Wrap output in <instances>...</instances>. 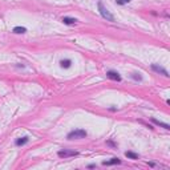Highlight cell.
I'll return each instance as SVG.
<instances>
[{"label":"cell","mask_w":170,"mask_h":170,"mask_svg":"<svg viewBox=\"0 0 170 170\" xmlns=\"http://www.w3.org/2000/svg\"><path fill=\"white\" fill-rule=\"evenodd\" d=\"M152 69H153V71H155L157 73L164 74L165 77H169V73H167V71L165 69V68H162V66H158L157 64H152Z\"/></svg>","instance_id":"cell-4"},{"label":"cell","mask_w":170,"mask_h":170,"mask_svg":"<svg viewBox=\"0 0 170 170\" xmlns=\"http://www.w3.org/2000/svg\"><path fill=\"white\" fill-rule=\"evenodd\" d=\"M88 135L86 130H84V129H74V130L69 132L68 133V140H83Z\"/></svg>","instance_id":"cell-1"},{"label":"cell","mask_w":170,"mask_h":170,"mask_svg":"<svg viewBox=\"0 0 170 170\" xmlns=\"http://www.w3.org/2000/svg\"><path fill=\"white\" fill-rule=\"evenodd\" d=\"M29 141V138L28 137H23V138H19V140H16V145L17 146H23V145H25L27 142Z\"/></svg>","instance_id":"cell-9"},{"label":"cell","mask_w":170,"mask_h":170,"mask_svg":"<svg viewBox=\"0 0 170 170\" xmlns=\"http://www.w3.org/2000/svg\"><path fill=\"white\" fill-rule=\"evenodd\" d=\"M133 78H135V80H142V77L140 76V74H137V73H133Z\"/></svg>","instance_id":"cell-13"},{"label":"cell","mask_w":170,"mask_h":170,"mask_svg":"<svg viewBox=\"0 0 170 170\" xmlns=\"http://www.w3.org/2000/svg\"><path fill=\"white\" fill-rule=\"evenodd\" d=\"M117 3H118V4H121V5L124 4V2H122V0H117Z\"/></svg>","instance_id":"cell-14"},{"label":"cell","mask_w":170,"mask_h":170,"mask_svg":"<svg viewBox=\"0 0 170 170\" xmlns=\"http://www.w3.org/2000/svg\"><path fill=\"white\" fill-rule=\"evenodd\" d=\"M124 3H129V2H132V0H122Z\"/></svg>","instance_id":"cell-15"},{"label":"cell","mask_w":170,"mask_h":170,"mask_svg":"<svg viewBox=\"0 0 170 170\" xmlns=\"http://www.w3.org/2000/svg\"><path fill=\"white\" fill-rule=\"evenodd\" d=\"M13 32L15 33H25L27 29L24 28V27H15V28H13Z\"/></svg>","instance_id":"cell-12"},{"label":"cell","mask_w":170,"mask_h":170,"mask_svg":"<svg viewBox=\"0 0 170 170\" xmlns=\"http://www.w3.org/2000/svg\"><path fill=\"white\" fill-rule=\"evenodd\" d=\"M61 21H63L64 24H68V25H71V24H76V23H77V20H76V19H73V17H68V16H64L63 19H61Z\"/></svg>","instance_id":"cell-6"},{"label":"cell","mask_w":170,"mask_h":170,"mask_svg":"<svg viewBox=\"0 0 170 170\" xmlns=\"http://www.w3.org/2000/svg\"><path fill=\"white\" fill-rule=\"evenodd\" d=\"M152 121L154 122L155 125H158V126H161V128H164V129H166V130H169V129H170V125H169V124H165V122H161V121L155 120V118H152Z\"/></svg>","instance_id":"cell-7"},{"label":"cell","mask_w":170,"mask_h":170,"mask_svg":"<svg viewBox=\"0 0 170 170\" xmlns=\"http://www.w3.org/2000/svg\"><path fill=\"white\" fill-rule=\"evenodd\" d=\"M116 164H121V161L120 158H112V161H105L104 162V165H116Z\"/></svg>","instance_id":"cell-10"},{"label":"cell","mask_w":170,"mask_h":170,"mask_svg":"<svg viewBox=\"0 0 170 170\" xmlns=\"http://www.w3.org/2000/svg\"><path fill=\"white\" fill-rule=\"evenodd\" d=\"M57 154H59V157H61V158H66V157H74V155H77L78 153L73 152V150H60Z\"/></svg>","instance_id":"cell-3"},{"label":"cell","mask_w":170,"mask_h":170,"mask_svg":"<svg viewBox=\"0 0 170 170\" xmlns=\"http://www.w3.org/2000/svg\"><path fill=\"white\" fill-rule=\"evenodd\" d=\"M106 76L109 77V78H112V80H114V81H121V76H120L117 72H114V71H108L106 72Z\"/></svg>","instance_id":"cell-5"},{"label":"cell","mask_w":170,"mask_h":170,"mask_svg":"<svg viewBox=\"0 0 170 170\" xmlns=\"http://www.w3.org/2000/svg\"><path fill=\"white\" fill-rule=\"evenodd\" d=\"M60 65H61V68H65V69H68V68H71V65H72V61H71L69 59L61 60V61H60Z\"/></svg>","instance_id":"cell-8"},{"label":"cell","mask_w":170,"mask_h":170,"mask_svg":"<svg viewBox=\"0 0 170 170\" xmlns=\"http://www.w3.org/2000/svg\"><path fill=\"white\" fill-rule=\"evenodd\" d=\"M125 155H126L128 158H130V160H138V154H135L133 152H126Z\"/></svg>","instance_id":"cell-11"},{"label":"cell","mask_w":170,"mask_h":170,"mask_svg":"<svg viewBox=\"0 0 170 170\" xmlns=\"http://www.w3.org/2000/svg\"><path fill=\"white\" fill-rule=\"evenodd\" d=\"M97 5H98V11H100V13H101V16H103L104 19H106L108 21H114V16H113L112 13L105 8L103 3L98 2V4H97Z\"/></svg>","instance_id":"cell-2"}]
</instances>
